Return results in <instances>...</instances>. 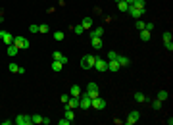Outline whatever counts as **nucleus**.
Listing matches in <instances>:
<instances>
[{
    "label": "nucleus",
    "mask_w": 173,
    "mask_h": 125,
    "mask_svg": "<svg viewBox=\"0 0 173 125\" xmlns=\"http://www.w3.org/2000/svg\"><path fill=\"white\" fill-rule=\"evenodd\" d=\"M94 62H96V56H92V54H85V56L81 58V68L83 69H92L94 68Z\"/></svg>",
    "instance_id": "obj_1"
},
{
    "label": "nucleus",
    "mask_w": 173,
    "mask_h": 125,
    "mask_svg": "<svg viewBox=\"0 0 173 125\" xmlns=\"http://www.w3.org/2000/svg\"><path fill=\"white\" fill-rule=\"evenodd\" d=\"M12 44H15L19 50H25V48H29V46H31L29 39H25V37H13V43Z\"/></svg>",
    "instance_id": "obj_2"
},
{
    "label": "nucleus",
    "mask_w": 173,
    "mask_h": 125,
    "mask_svg": "<svg viewBox=\"0 0 173 125\" xmlns=\"http://www.w3.org/2000/svg\"><path fill=\"white\" fill-rule=\"evenodd\" d=\"M106 104H108V102L104 98H100V96H94V98L90 100V108H94V110H104Z\"/></svg>",
    "instance_id": "obj_3"
},
{
    "label": "nucleus",
    "mask_w": 173,
    "mask_h": 125,
    "mask_svg": "<svg viewBox=\"0 0 173 125\" xmlns=\"http://www.w3.org/2000/svg\"><path fill=\"white\" fill-rule=\"evenodd\" d=\"M90 96L87 93H83L81 96H79V108H83V110H90Z\"/></svg>",
    "instance_id": "obj_4"
},
{
    "label": "nucleus",
    "mask_w": 173,
    "mask_h": 125,
    "mask_svg": "<svg viewBox=\"0 0 173 125\" xmlns=\"http://www.w3.org/2000/svg\"><path fill=\"white\" fill-rule=\"evenodd\" d=\"M127 12L133 16L135 19H141V16H144V12H146V8H135V6H129Z\"/></svg>",
    "instance_id": "obj_5"
},
{
    "label": "nucleus",
    "mask_w": 173,
    "mask_h": 125,
    "mask_svg": "<svg viewBox=\"0 0 173 125\" xmlns=\"http://www.w3.org/2000/svg\"><path fill=\"white\" fill-rule=\"evenodd\" d=\"M94 69H98V71H108V60H104V58H98V56H96Z\"/></svg>",
    "instance_id": "obj_6"
},
{
    "label": "nucleus",
    "mask_w": 173,
    "mask_h": 125,
    "mask_svg": "<svg viewBox=\"0 0 173 125\" xmlns=\"http://www.w3.org/2000/svg\"><path fill=\"white\" fill-rule=\"evenodd\" d=\"M139 118H141L139 110H133V112H131V114L127 116V121H125V123H127V125H135L137 121H139Z\"/></svg>",
    "instance_id": "obj_7"
},
{
    "label": "nucleus",
    "mask_w": 173,
    "mask_h": 125,
    "mask_svg": "<svg viewBox=\"0 0 173 125\" xmlns=\"http://www.w3.org/2000/svg\"><path fill=\"white\" fill-rule=\"evenodd\" d=\"M0 41L8 46V44L13 43V35H12V33H8V31H0Z\"/></svg>",
    "instance_id": "obj_8"
},
{
    "label": "nucleus",
    "mask_w": 173,
    "mask_h": 125,
    "mask_svg": "<svg viewBox=\"0 0 173 125\" xmlns=\"http://www.w3.org/2000/svg\"><path fill=\"white\" fill-rule=\"evenodd\" d=\"M87 94H89L90 98L98 96V85H96V83H89V85H87Z\"/></svg>",
    "instance_id": "obj_9"
},
{
    "label": "nucleus",
    "mask_w": 173,
    "mask_h": 125,
    "mask_svg": "<svg viewBox=\"0 0 173 125\" xmlns=\"http://www.w3.org/2000/svg\"><path fill=\"white\" fill-rule=\"evenodd\" d=\"M65 108H69V110L79 108V96H71V98L67 100V104H64V110H65Z\"/></svg>",
    "instance_id": "obj_10"
},
{
    "label": "nucleus",
    "mask_w": 173,
    "mask_h": 125,
    "mask_svg": "<svg viewBox=\"0 0 173 125\" xmlns=\"http://www.w3.org/2000/svg\"><path fill=\"white\" fill-rule=\"evenodd\" d=\"M115 60H117V64H119L121 68H127V66H131V60H129L127 56H119V54H117V58H115Z\"/></svg>",
    "instance_id": "obj_11"
},
{
    "label": "nucleus",
    "mask_w": 173,
    "mask_h": 125,
    "mask_svg": "<svg viewBox=\"0 0 173 125\" xmlns=\"http://www.w3.org/2000/svg\"><path fill=\"white\" fill-rule=\"evenodd\" d=\"M108 69H110V71H119L121 66L117 64V60H108Z\"/></svg>",
    "instance_id": "obj_12"
},
{
    "label": "nucleus",
    "mask_w": 173,
    "mask_h": 125,
    "mask_svg": "<svg viewBox=\"0 0 173 125\" xmlns=\"http://www.w3.org/2000/svg\"><path fill=\"white\" fill-rule=\"evenodd\" d=\"M18 52H19V48H18V46H15V44H8V50H6V54H8V56H15V54H18Z\"/></svg>",
    "instance_id": "obj_13"
},
{
    "label": "nucleus",
    "mask_w": 173,
    "mask_h": 125,
    "mask_svg": "<svg viewBox=\"0 0 173 125\" xmlns=\"http://www.w3.org/2000/svg\"><path fill=\"white\" fill-rule=\"evenodd\" d=\"M52 58H54V60H58V62H62V64L67 62V56H64V54H62V52H58V50L52 54Z\"/></svg>",
    "instance_id": "obj_14"
},
{
    "label": "nucleus",
    "mask_w": 173,
    "mask_h": 125,
    "mask_svg": "<svg viewBox=\"0 0 173 125\" xmlns=\"http://www.w3.org/2000/svg\"><path fill=\"white\" fill-rule=\"evenodd\" d=\"M90 43L94 48H102V37H90Z\"/></svg>",
    "instance_id": "obj_15"
},
{
    "label": "nucleus",
    "mask_w": 173,
    "mask_h": 125,
    "mask_svg": "<svg viewBox=\"0 0 173 125\" xmlns=\"http://www.w3.org/2000/svg\"><path fill=\"white\" fill-rule=\"evenodd\" d=\"M69 94L71 96H81V87H79V85H73V87L69 89Z\"/></svg>",
    "instance_id": "obj_16"
},
{
    "label": "nucleus",
    "mask_w": 173,
    "mask_h": 125,
    "mask_svg": "<svg viewBox=\"0 0 173 125\" xmlns=\"http://www.w3.org/2000/svg\"><path fill=\"white\" fill-rule=\"evenodd\" d=\"M139 37H141V41H144V43H146V41H150V31L142 29V31L139 33Z\"/></svg>",
    "instance_id": "obj_17"
},
{
    "label": "nucleus",
    "mask_w": 173,
    "mask_h": 125,
    "mask_svg": "<svg viewBox=\"0 0 173 125\" xmlns=\"http://www.w3.org/2000/svg\"><path fill=\"white\" fill-rule=\"evenodd\" d=\"M81 25H83L85 29H92V19H90V18H83Z\"/></svg>",
    "instance_id": "obj_18"
},
{
    "label": "nucleus",
    "mask_w": 173,
    "mask_h": 125,
    "mask_svg": "<svg viewBox=\"0 0 173 125\" xmlns=\"http://www.w3.org/2000/svg\"><path fill=\"white\" fill-rule=\"evenodd\" d=\"M104 35V27H96L94 31H90V37H102Z\"/></svg>",
    "instance_id": "obj_19"
},
{
    "label": "nucleus",
    "mask_w": 173,
    "mask_h": 125,
    "mask_svg": "<svg viewBox=\"0 0 173 125\" xmlns=\"http://www.w3.org/2000/svg\"><path fill=\"white\" fill-rule=\"evenodd\" d=\"M15 125H25V114H19V116H15V121H13Z\"/></svg>",
    "instance_id": "obj_20"
},
{
    "label": "nucleus",
    "mask_w": 173,
    "mask_h": 125,
    "mask_svg": "<svg viewBox=\"0 0 173 125\" xmlns=\"http://www.w3.org/2000/svg\"><path fill=\"white\" fill-rule=\"evenodd\" d=\"M129 6H135V8H146V2H144V0H133V4H129Z\"/></svg>",
    "instance_id": "obj_21"
},
{
    "label": "nucleus",
    "mask_w": 173,
    "mask_h": 125,
    "mask_svg": "<svg viewBox=\"0 0 173 125\" xmlns=\"http://www.w3.org/2000/svg\"><path fill=\"white\" fill-rule=\"evenodd\" d=\"M62 66H64L62 62H58V60H54V62H52V71H62Z\"/></svg>",
    "instance_id": "obj_22"
},
{
    "label": "nucleus",
    "mask_w": 173,
    "mask_h": 125,
    "mask_svg": "<svg viewBox=\"0 0 173 125\" xmlns=\"http://www.w3.org/2000/svg\"><path fill=\"white\" fill-rule=\"evenodd\" d=\"M64 118H67L69 121H73V119H75V114H73V110H69V108H65V114H64Z\"/></svg>",
    "instance_id": "obj_23"
},
{
    "label": "nucleus",
    "mask_w": 173,
    "mask_h": 125,
    "mask_svg": "<svg viewBox=\"0 0 173 125\" xmlns=\"http://www.w3.org/2000/svg\"><path fill=\"white\" fill-rule=\"evenodd\" d=\"M162 39H164V43H171V39H173L171 31H164V35H162Z\"/></svg>",
    "instance_id": "obj_24"
},
{
    "label": "nucleus",
    "mask_w": 173,
    "mask_h": 125,
    "mask_svg": "<svg viewBox=\"0 0 173 125\" xmlns=\"http://www.w3.org/2000/svg\"><path fill=\"white\" fill-rule=\"evenodd\" d=\"M117 8H119V12H127L129 4L127 2H123V0H119V2H117Z\"/></svg>",
    "instance_id": "obj_25"
},
{
    "label": "nucleus",
    "mask_w": 173,
    "mask_h": 125,
    "mask_svg": "<svg viewBox=\"0 0 173 125\" xmlns=\"http://www.w3.org/2000/svg\"><path fill=\"white\" fill-rule=\"evenodd\" d=\"M167 96H169V93H167V91H160V93H158V100H162V102H164V100H167Z\"/></svg>",
    "instance_id": "obj_26"
},
{
    "label": "nucleus",
    "mask_w": 173,
    "mask_h": 125,
    "mask_svg": "<svg viewBox=\"0 0 173 125\" xmlns=\"http://www.w3.org/2000/svg\"><path fill=\"white\" fill-rule=\"evenodd\" d=\"M135 100H137V102H146V96L142 93H135Z\"/></svg>",
    "instance_id": "obj_27"
},
{
    "label": "nucleus",
    "mask_w": 173,
    "mask_h": 125,
    "mask_svg": "<svg viewBox=\"0 0 173 125\" xmlns=\"http://www.w3.org/2000/svg\"><path fill=\"white\" fill-rule=\"evenodd\" d=\"M85 31V27H83V25H81V23H79V25H75V27H73V33H75V35H81V33H83Z\"/></svg>",
    "instance_id": "obj_28"
},
{
    "label": "nucleus",
    "mask_w": 173,
    "mask_h": 125,
    "mask_svg": "<svg viewBox=\"0 0 173 125\" xmlns=\"http://www.w3.org/2000/svg\"><path fill=\"white\" fill-rule=\"evenodd\" d=\"M64 37H65L64 31H56L54 33V41H64Z\"/></svg>",
    "instance_id": "obj_29"
},
{
    "label": "nucleus",
    "mask_w": 173,
    "mask_h": 125,
    "mask_svg": "<svg viewBox=\"0 0 173 125\" xmlns=\"http://www.w3.org/2000/svg\"><path fill=\"white\" fill-rule=\"evenodd\" d=\"M152 108H154V110H160V108H162V100H158V98L152 100Z\"/></svg>",
    "instance_id": "obj_30"
},
{
    "label": "nucleus",
    "mask_w": 173,
    "mask_h": 125,
    "mask_svg": "<svg viewBox=\"0 0 173 125\" xmlns=\"http://www.w3.org/2000/svg\"><path fill=\"white\" fill-rule=\"evenodd\" d=\"M31 118H33V123H42V116L35 114V116H31Z\"/></svg>",
    "instance_id": "obj_31"
},
{
    "label": "nucleus",
    "mask_w": 173,
    "mask_h": 125,
    "mask_svg": "<svg viewBox=\"0 0 173 125\" xmlns=\"http://www.w3.org/2000/svg\"><path fill=\"white\" fill-rule=\"evenodd\" d=\"M50 29H48V25L46 23H42V25H38V33H48Z\"/></svg>",
    "instance_id": "obj_32"
},
{
    "label": "nucleus",
    "mask_w": 173,
    "mask_h": 125,
    "mask_svg": "<svg viewBox=\"0 0 173 125\" xmlns=\"http://www.w3.org/2000/svg\"><path fill=\"white\" fill-rule=\"evenodd\" d=\"M8 69H10L12 73H18V71H19V66H18V64H10V68H8Z\"/></svg>",
    "instance_id": "obj_33"
},
{
    "label": "nucleus",
    "mask_w": 173,
    "mask_h": 125,
    "mask_svg": "<svg viewBox=\"0 0 173 125\" xmlns=\"http://www.w3.org/2000/svg\"><path fill=\"white\" fill-rule=\"evenodd\" d=\"M58 123H60V125H71L73 121H69L67 118H60V121H58Z\"/></svg>",
    "instance_id": "obj_34"
},
{
    "label": "nucleus",
    "mask_w": 173,
    "mask_h": 125,
    "mask_svg": "<svg viewBox=\"0 0 173 125\" xmlns=\"http://www.w3.org/2000/svg\"><path fill=\"white\" fill-rule=\"evenodd\" d=\"M137 29H139V31H142V29H144V21L137 19Z\"/></svg>",
    "instance_id": "obj_35"
},
{
    "label": "nucleus",
    "mask_w": 173,
    "mask_h": 125,
    "mask_svg": "<svg viewBox=\"0 0 173 125\" xmlns=\"http://www.w3.org/2000/svg\"><path fill=\"white\" fill-rule=\"evenodd\" d=\"M29 31H31V33H38V25H35V23H33L31 27H29Z\"/></svg>",
    "instance_id": "obj_36"
},
{
    "label": "nucleus",
    "mask_w": 173,
    "mask_h": 125,
    "mask_svg": "<svg viewBox=\"0 0 173 125\" xmlns=\"http://www.w3.org/2000/svg\"><path fill=\"white\" fill-rule=\"evenodd\" d=\"M117 58V52H108V60H115Z\"/></svg>",
    "instance_id": "obj_37"
},
{
    "label": "nucleus",
    "mask_w": 173,
    "mask_h": 125,
    "mask_svg": "<svg viewBox=\"0 0 173 125\" xmlns=\"http://www.w3.org/2000/svg\"><path fill=\"white\" fill-rule=\"evenodd\" d=\"M33 123V118H31V116H27V114H25V125H31Z\"/></svg>",
    "instance_id": "obj_38"
},
{
    "label": "nucleus",
    "mask_w": 173,
    "mask_h": 125,
    "mask_svg": "<svg viewBox=\"0 0 173 125\" xmlns=\"http://www.w3.org/2000/svg\"><path fill=\"white\" fill-rule=\"evenodd\" d=\"M144 29H146V31H152V29H154V23H144Z\"/></svg>",
    "instance_id": "obj_39"
},
{
    "label": "nucleus",
    "mask_w": 173,
    "mask_h": 125,
    "mask_svg": "<svg viewBox=\"0 0 173 125\" xmlns=\"http://www.w3.org/2000/svg\"><path fill=\"white\" fill-rule=\"evenodd\" d=\"M67 100H69V96L67 94H62V104H67Z\"/></svg>",
    "instance_id": "obj_40"
},
{
    "label": "nucleus",
    "mask_w": 173,
    "mask_h": 125,
    "mask_svg": "<svg viewBox=\"0 0 173 125\" xmlns=\"http://www.w3.org/2000/svg\"><path fill=\"white\" fill-rule=\"evenodd\" d=\"M42 123L48 125V123H50V118H48V116H42Z\"/></svg>",
    "instance_id": "obj_41"
},
{
    "label": "nucleus",
    "mask_w": 173,
    "mask_h": 125,
    "mask_svg": "<svg viewBox=\"0 0 173 125\" xmlns=\"http://www.w3.org/2000/svg\"><path fill=\"white\" fill-rule=\"evenodd\" d=\"M164 44H166V48L169 50V52H171V50H173V43H164Z\"/></svg>",
    "instance_id": "obj_42"
},
{
    "label": "nucleus",
    "mask_w": 173,
    "mask_h": 125,
    "mask_svg": "<svg viewBox=\"0 0 173 125\" xmlns=\"http://www.w3.org/2000/svg\"><path fill=\"white\" fill-rule=\"evenodd\" d=\"M12 123H13L12 119H4V121H2V125H12Z\"/></svg>",
    "instance_id": "obj_43"
}]
</instances>
